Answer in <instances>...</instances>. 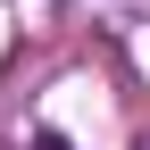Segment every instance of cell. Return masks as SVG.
Segmentation results:
<instances>
[{
    "instance_id": "cell-1",
    "label": "cell",
    "mask_w": 150,
    "mask_h": 150,
    "mask_svg": "<svg viewBox=\"0 0 150 150\" xmlns=\"http://www.w3.org/2000/svg\"><path fill=\"white\" fill-rule=\"evenodd\" d=\"M33 150H67V142H50V134H42V142H33Z\"/></svg>"
}]
</instances>
